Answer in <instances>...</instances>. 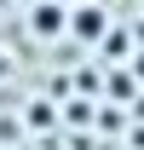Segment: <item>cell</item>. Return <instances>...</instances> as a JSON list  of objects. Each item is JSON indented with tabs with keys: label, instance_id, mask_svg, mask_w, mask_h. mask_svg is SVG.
<instances>
[{
	"label": "cell",
	"instance_id": "1",
	"mask_svg": "<svg viewBox=\"0 0 144 150\" xmlns=\"http://www.w3.org/2000/svg\"><path fill=\"white\" fill-rule=\"evenodd\" d=\"M64 29H75V35H81V40H98V35H104V29H109V18H104V12H98V6H81L75 18H64Z\"/></svg>",
	"mask_w": 144,
	"mask_h": 150
},
{
	"label": "cell",
	"instance_id": "2",
	"mask_svg": "<svg viewBox=\"0 0 144 150\" xmlns=\"http://www.w3.org/2000/svg\"><path fill=\"white\" fill-rule=\"evenodd\" d=\"M35 29H40V35L64 29V12H58V6H40V12H35Z\"/></svg>",
	"mask_w": 144,
	"mask_h": 150
},
{
	"label": "cell",
	"instance_id": "3",
	"mask_svg": "<svg viewBox=\"0 0 144 150\" xmlns=\"http://www.w3.org/2000/svg\"><path fill=\"white\" fill-rule=\"evenodd\" d=\"M58 6H64V0H58Z\"/></svg>",
	"mask_w": 144,
	"mask_h": 150
}]
</instances>
